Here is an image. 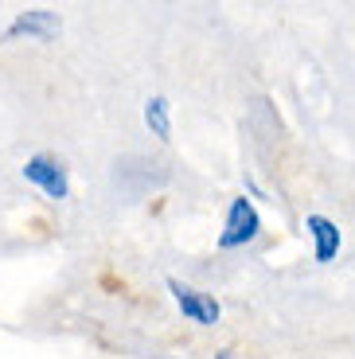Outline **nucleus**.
<instances>
[{
  "mask_svg": "<svg viewBox=\"0 0 355 359\" xmlns=\"http://www.w3.org/2000/svg\"><path fill=\"white\" fill-rule=\"evenodd\" d=\"M257 234H262V215H257V207L250 196H234L227 203V219H222V231L215 238L219 250H246L250 243H257Z\"/></svg>",
  "mask_w": 355,
  "mask_h": 359,
  "instance_id": "nucleus-1",
  "label": "nucleus"
},
{
  "mask_svg": "<svg viewBox=\"0 0 355 359\" xmlns=\"http://www.w3.org/2000/svg\"><path fill=\"white\" fill-rule=\"evenodd\" d=\"M20 176H24L32 188L43 191L47 199H55V203L71 199V172H67V164L55 153H32L24 161V168H20Z\"/></svg>",
  "mask_w": 355,
  "mask_h": 359,
  "instance_id": "nucleus-2",
  "label": "nucleus"
},
{
  "mask_svg": "<svg viewBox=\"0 0 355 359\" xmlns=\"http://www.w3.org/2000/svg\"><path fill=\"white\" fill-rule=\"evenodd\" d=\"M164 289L172 293V305L180 309L184 320L199 324V328H215V324L222 320V305L211 293H203V289L187 285V281H180V278H164Z\"/></svg>",
  "mask_w": 355,
  "mask_h": 359,
  "instance_id": "nucleus-3",
  "label": "nucleus"
},
{
  "mask_svg": "<svg viewBox=\"0 0 355 359\" xmlns=\"http://www.w3.org/2000/svg\"><path fill=\"white\" fill-rule=\"evenodd\" d=\"M59 12L51 8H27V12H16V20H12L8 27H4V36H0V43H16V39H36V43H51L55 36H59Z\"/></svg>",
  "mask_w": 355,
  "mask_h": 359,
  "instance_id": "nucleus-4",
  "label": "nucleus"
},
{
  "mask_svg": "<svg viewBox=\"0 0 355 359\" xmlns=\"http://www.w3.org/2000/svg\"><path fill=\"white\" fill-rule=\"evenodd\" d=\"M304 234H309V243H312V262L316 266H332L340 258V250H344V231L328 215H320V211L304 215Z\"/></svg>",
  "mask_w": 355,
  "mask_h": 359,
  "instance_id": "nucleus-5",
  "label": "nucleus"
},
{
  "mask_svg": "<svg viewBox=\"0 0 355 359\" xmlns=\"http://www.w3.org/2000/svg\"><path fill=\"white\" fill-rule=\"evenodd\" d=\"M141 117H145V129H149L156 141H172V106H168L164 94H152V98L145 102Z\"/></svg>",
  "mask_w": 355,
  "mask_h": 359,
  "instance_id": "nucleus-6",
  "label": "nucleus"
},
{
  "mask_svg": "<svg viewBox=\"0 0 355 359\" xmlns=\"http://www.w3.org/2000/svg\"><path fill=\"white\" fill-rule=\"evenodd\" d=\"M242 188H246V196H250V199H266V188H262V184H257L254 176H242Z\"/></svg>",
  "mask_w": 355,
  "mask_h": 359,
  "instance_id": "nucleus-7",
  "label": "nucleus"
}]
</instances>
